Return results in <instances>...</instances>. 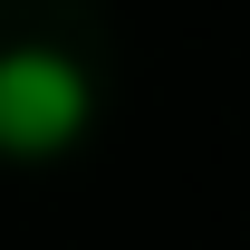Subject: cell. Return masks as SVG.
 <instances>
[{"mask_svg":"<svg viewBox=\"0 0 250 250\" xmlns=\"http://www.w3.org/2000/svg\"><path fill=\"white\" fill-rule=\"evenodd\" d=\"M96 96L87 67L58 58V48H0V154L10 164H48L87 135Z\"/></svg>","mask_w":250,"mask_h":250,"instance_id":"1","label":"cell"}]
</instances>
